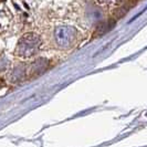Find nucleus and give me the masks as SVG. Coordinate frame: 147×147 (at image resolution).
<instances>
[{"mask_svg": "<svg viewBox=\"0 0 147 147\" xmlns=\"http://www.w3.org/2000/svg\"><path fill=\"white\" fill-rule=\"evenodd\" d=\"M41 40L38 34L26 33L18 41L16 48V54L20 58H31L38 52Z\"/></svg>", "mask_w": 147, "mask_h": 147, "instance_id": "nucleus-1", "label": "nucleus"}, {"mask_svg": "<svg viewBox=\"0 0 147 147\" xmlns=\"http://www.w3.org/2000/svg\"><path fill=\"white\" fill-rule=\"evenodd\" d=\"M55 38L60 45L65 47L66 44H69L71 41V30L66 29V28H60L57 31Z\"/></svg>", "mask_w": 147, "mask_h": 147, "instance_id": "nucleus-2", "label": "nucleus"}, {"mask_svg": "<svg viewBox=\"0 0 147 147\" xmlns=\"http://www.w3.org/2000/svg\"><path fill=\"white\" fill-rule=\"evenodd\" d=\"M5 19H6V17L0 11V29H1V26H2V21H5Z\"/></svg>", "mask_w": 147, "mask_h": 147, "instance_id": "nucleus-3", "label": "nucleus"}]
</instances>
